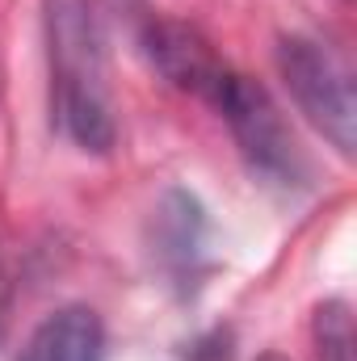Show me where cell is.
Returning a JSON list of instances; mask_svg holds the SVG:
<instances>
[{"label": "cell", "mask_w": 357, "mask_h": 361, "mask_svg": "<svg viewBox=\"0 0 357 361\" xmlns=\"http://www.w3.org/2000/svg\"><path fill=\"white\" fill-rule=\"evenodd\" d=\"M206 235H210L206 206L189 189H169L160 206L152 210V252L177 286L198 281L202 257H206Z\"/></svg>", "instance_id": "obj_5"}, {"label": "cell", "mask_w": 357, "mask_h": 361, "mask_svg": "<svg viewBox=\"0 0 357 361\" xmlns=\"http://www.w3.org/2000/svg\"><path fill=\"white\" fill-rule=\"evenodd\" d=\"M17 361H105V324L92 307H59L30 332Z\"/></svg>", "instance_id": "obj_6"}, {"label": "cell", "mask_w": 357, "mask_h": 361, "mask_svg": "<svg viewBox=\"0 0 357 361\" xmlns=\"http://www.w3.org/2000/svg\"><path fill=\"white\" fill-rule=\"evenodd\" d=\"M315 353L320 361H353V311L341 298H328L315 307Z\"/></svg>", "instance_id": "obj_7"}, {"label": "cell", "mask_w": 357, "mask_h": 361, "mask_svg": "<svg viewBox=\"0 0 357 361\" xmlns=\"http://www.w3.org/2000/svg\"><path fill=\"white\" fill-rule=\"evenodd\" d=\"M261 361H286V357H277V353H265V357H261Z\"/></svg>", "instance_id": "obj_8"}, {"label": "cell", "mask_w": 357, "mask_h": 361, "mask_svg": "<svg viewBox=\"0 0 357 361\" xmlns=\"http://www.w3.org/2000/svg\"><path fill=\"white\" fill-rule=\"evenodd\" d=\"M210 105L231 126L240 156L248 160L253 177H261L265 185H277V189H303L307 185L311 164H307L290 122L282 118V109L273 105V97L257 80H248L231 68Z\"/></svg>", "instance_id": "obj_2"}, {"label": "cell", "mask_w": 357, "mask_h": 361, "mask_svg": "<svg viewBox=\"0 0 357 361\" xmlns=\"http://www.w3.org/2000/svg\"><path fill=\"white\" fill-rule=\"evenodd\" d=\"M277 72L294 97L298 114L341 152L353 156L357 143V92L349 63L320 38L290 34L277 42Z\"/></svg>", "instance_id": "obj_3"}, {"label": "cell", "mask_w": 357, "mask_h": 361, "mask_svg": "<svg viewBox=\"0 0 357 361\" xmlns=\"http://www.w3.org/2000/svg\"><path fill=\"white\" fill-rule=\"evenodd\" d=\"M143 55H147V63L181 92H193V97H202L206 105L214 101V92L223 85V76L231 72L219 55H214V47L193 30V25H185V21H173V17H156V21H147L143 25Z\"/></svg>", "instance_id": "obj_4"}, {"label": "cell", "mask_w": 357, "mask_h": 361, "mask_svg": "<svg viewBox=\"0 0 357 361\" xmlns=\"http://www.w3.org/2000/svg\"><path fill=\"white\" fill-rule=\"evenodd\" d=\"M47 51H51V109L59 130L92 156H105L118 139L105 47L89 0H47Z\"/></svg>", "instance_id": "obj_1"}]
</instances>
